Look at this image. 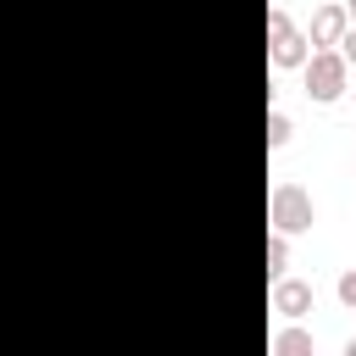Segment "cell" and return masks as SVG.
<instances>
[{
    "label": "cell",
    "mask_w": 356,
    "mask_h": 356,
    "mask_svg": "<svg viewBox=\"0 0 356 356\" xmlns=\"http://www.w3.org/2000/svg\"><path fill=\"white\" fill-rule=\"evenodd\" d=\"M300 72H306V100H317V106H334L345 95V78H350V67H345V56L334 44H317L300 61Z\"/></svg>",
    "instance_id": "obj_1"
},
{
    "label": "cell",
    "mask_w": 356,
    "mask_h": 356,
    "mask_svg": "<svg viewBox=\"0 0 356 356\" xmlns=\"http://www.w3.org/2000/svg\"><path fill=\"white\" fill-rule=\"evenodd\" d=\"M267 56H273V67H278V72H289V67H300V61L312 56V39L289 22V11H284V6H273V11H267Z\"/></svg>",
    "instance_id": "obj_2"
},
{
    "label": "cell",
    "mask_w": 356,
    "mask_h": 356,
    "mask_svg": "<svg viewBox=\"0 0 356 356\" xmlns=\"http://www.w3.org/2000/svg\"><path fill=\"white\" fill-rule=\"evenodd\" d=\"M267 217H273V234H306L312 222H317V206H312V195L300 189V184H278L273 189V200H267Z\"/></svg>",
    "instance_id": "obj_3"
},
{
    "label": "cell",
    "mask_w": 356,
    "mask_h": 356,
    "mask_svg": "<svg viewBox=\"0 0 356 356\" xmlns=\"http://www.w3.org/2000/svg\"><path fill=\"white\" fill-rule=\"evenodd\" d=\"M273 312H278V317H306V312H312V284H300V278H273Z\"/></svg>",
    "instance_id": "obj_4"
},
{
    "label": "cell",
    "mask_w": 356,
    "mask_h": 356,
    "mask_svg": "<svg viewBox=\"0 0 356 356\" xmlns=\"http://www.w3.org/2000/svg\"><path fill=\"white\" fill-rule=\"evenodd\" d=\"M345 28H350L345 6H317V11H312V33H306V39H312V50H317V44H339V33H345Z\"/></svg>",
    "instance_id": "obj_5"
},
{
    "label": "cell",
    "mask_w": 356,
    "mask_h": 356,
    "mask_svg": "<svg viewBox=\"0 0 356 356\" xmlns=\"http://www.w3.org/2000/svg\"><path fill=\"white\" fill-rule=\"evenodd\" d=\"M273 356H312V334L306 328H284L273 339Z\"/></svg>",
    "instance_id": "obj_6"
},
{
    "label": "cell",
    "mask_w": 356,
    "mask_h": 356,
    "mask_svg": "<svg viewBox=\"0 0 356 356\" xmlns=\"http://www.w3.org/2000/svg\"><path fill=\"white\" fill-rule=\"evenodd\" d=\"M284 267H289V234H273L267 239V278H284Z\"/></svg>",
    "instance_id": "obj_7"
},
{
    "label": "cell",
    "mask_w": 356,
    "mask_h": 356,
    "mask_svg": "<svg viewBox=\"0 0 356 356\" xmlns=\"http://www.w3.org/2000/svg\"><path fill=\"white\" fill-rule=\"evenodd\" d=\"M284 145H289V117L267 111V150H284Z\"/></svg>",
    "instance_id": "obj_8"
},
{
    "label": "cell",
    "mask_w": 356,
    "mask_h": 356,
    "mask_svg": "<svg viewBox=\"0 0 356 356\" xmlns=\"http://www.w3.org/2000/svg\"><path fill=\"white\" fill-rule=\"evenodd\" d=\"M334 289H339V306H350V312H356V267H350V273H339V284H334Z\"/></svg>",
    "instance_id": "obj_9"
},
{
    "label": "cell",
    "mask_w": 356,
    "mask_h": 356,
    "mask_svg": "<svg viewBox=\"0 0 356 356\" xmlns=\"http://www.w3.org/2000/svg\"><path fill=\"white\" fill-rule=\"evenodd\" d=\"M334 50L345 56V67H356V22H350V28L339 33V44H334Z\"/></svg>",
    "instance_id": "obj_10"
},
{
    "label": "cell",
    "mask_w": 356,
    "mask_h": 356,
    "mask_svg": "<svg viewBox=\"0 0 356 356\" xmlns=\"http://www.w3.org/2000/svg\"><path fill=\"white\" fill-rule=\"evenodd\" d=\"M345 17H350V22H356V0H345Z\"/></svg>",
    "instance_id": "obj_11"
},
{
    "label": "cell",
    "mask_w": 356,
    "mask_h": 356,
    "mask_svg": "<svg viewBox=\"0 0 356 356\" xmlns=\"http://www.w3.org/2000/svg\"><path fill=\"white\" fill-rule=\"evenodd\" d=\"M345 356H356V339H345Z\"/></svg>",
    "instance_id": "obj_12"
}]
</instances>
